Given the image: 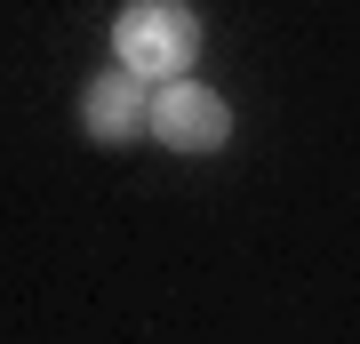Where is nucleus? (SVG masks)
<instances>
[{
    "instance_id": "nucleus-1",
    "label": "nucleus",
    "mask_w": 360,
    "mask_h": 344,
    "mask_svg": "<svg viewBox=\"0 0 360 344\" xmlns=\"http://www.w3.org/2000/svg\"><path fill=\"white\" fill-rule=\"evenodd\" d=\"M112 49H120V72L129 80H184V64L200 49V16L193 8H160V0L120 8Z\"/></svg>"
},
{
    "instance_id": "nucleus-2",
    "label": "nucleus",
    "mask_w": 360,
    "mask_h": 344,
    "mask_svg": "<svg viewBox=\"0 0 360 344\" xmlns=\"http://www.w3.org/2000/svg\"><path fill=\"white\" fill-rule=\"evenodd\" d=\"M144 128H153L160 144H176V153H217L232 113H224L217 89H200V80H168V89L153 96V120H144Z\"/></svg>"
},
{
    "instance_id": "nucleus-3",
    "label": "nucleus",
    "mask_w": 360,
    "mask_h": 344,
    "mask_svg": "<svg viewBox=\"0 0 360 344\" xmlns=\"http://www.w3.org/2000/svg\"><path fill=\"white\" fill-rule=\"evenodd\" d=\"M144 120H153V104H144V89H136L129 72H104L96 89H89V136L120 144V136H136Z\"/></svg>"
}]
</instances>
